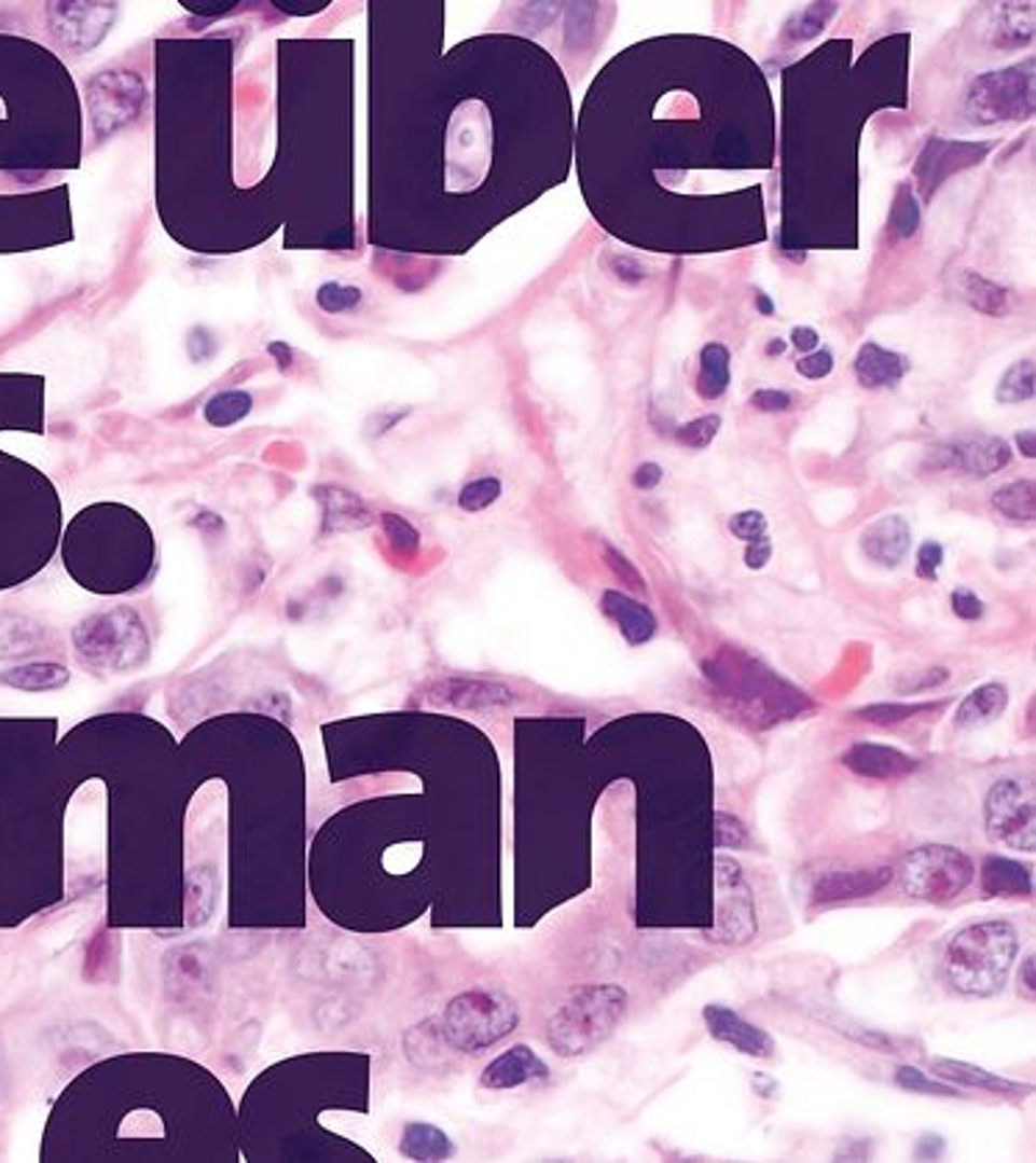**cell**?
Masks as SVG:
<instances>
[{"label":"cell","mask_w":1036,"mask_h":1163,"mask_svg":"<svg viewBox=\"0 0 1036 1163\" xmlns=\"http://www.w3.org/2000/svg\"><path fill=\"white\" fill-rule=\"evenodd\" d=\"M442 3L368 6V243L465 253L567 172L562 72L520 37L442 53Z\"/></svg>","instance_id":"6da1fadb"},{"label":"cell","mask_w":1036,"mask_h":1163,"mask_svg":"<svg viewBox=\"0 0 1036 1163\" xmlns=\"http://www.w3.org/2000/svg\"><path fill=\"white\" fill-rule=\"evenodd\" d=\"M67 567L100 595L132 592L156 562L153 530L139 511L123 503H95L72 520L65 542Z\"/></svg>","instance_id":"7a4b0ae2"},{"label":"cell","mask_w":1036,"mask_h":1163,"mask_svg":"<svg viewBox=\"0 0 1036 1163\" xmlns=\"http://www.w3.org/2000/svg\"><path fill=\"white\" fill-rule=\"evenodd\" d=\"M1020 953V936L1004 919L976 922L958 930L944 950V978L965 997H995L1006 988Z\"/></svg>","instance_id":"3957f363"},{"label":"cell","mask_w":1036,"mask_h":1163,"mask_svg":"<svg viewBox=\"0 0 1036 1163\" xmlns=\"http://www.w3.org/2000/svg\"><path fill=\"white\" fill-rule=\"evenodd\" d=\"M628 1013V992L617 983H590L548 1020L544 1039L562 1058H581L597 1050Z\"/></svg>","instance_id":"277c9868"},{"label":"cell","mask_w":1036,"mask_h":1163,"mask_svg":"<svg viewBox=\"0 0 1036 1163\" xmlns=\"http://www.w3.org/2000/svg\"><path fill=\"white\" fill-rule=\"evenodd\" d=\"M517 1002L503 992L472 988L447 1002L442 1013L445 1044L459 1052H481L503 1041L517 1027Z\"/></svg>","instance_id":"5b68a950"},{"label":"cell","mask_w":1036,"mask_h":1163,"mask_svg":"<svg viewBox=\"0 0 1036 1163\" xmlns=\"http://www.w3.org/2000/svg\"><path fill=\"white\" fill-rule=\"evenodd\" d=\"M72 645L81 661L93 667H112L118 673L139 667L148 659L144 625L132 608H114L95 614L72 631Z\"/></svg>","instance_id":"8992f818"},{"label":"cell","mask_w":1036,"mask_h":1163,"mask_svg":"<svg viewBox=\"0 0 1036 1163\" xmlns=\"http://www.w3.org/2000/svg\"><path fill=\"white\" fill-rule=\"evenodd\" d=\"M976 877V863L967 853L951 844H925L903 858L900 886L912 900L944 902L956 900Z\"/></svg>","instance_id":"52a82bcc"},{"label":"cell","mask_w":1036,"mask_h":1163,"mask_svg":"<svg viewBox=\"0 0 1036 1163\" xmlns=\"http://www.w3.org/2000/svg\"><path fill=\"white\" fill-rule=\"evenodd\" d=\"M1036 106L1034 59L978 75L967 92V117L976 125L1028 120Z\"/></svg>","instance_id":"ba28073f"},{"label":"cell","mask_w":1036,"mask_h":1163,"mask_svg":"<svg viewBox=\"0 0 1036 1163\" xmlns=\"http://www.w3.org/2000/svg\"><path fill=\"white\" fill-rule=\"evenodd\" d=\"M715 925L703 930V936L729 947L748 944L756 936V902L734 858H715Z\"/></svg>","instance_id":"9c48e42d"},{"label":"cell","mask_w":1036,"mask_h":1163,"mask_svg":"<svg viewBox=\"0 0 1036 1163\" xmlns=\"http://www.w3.org/2000/svg\"><path fill=\"white\" fill-rule=\"evenodd\" d=\"M984 819L992 842L1009 850L1034 853L1036 811L1034 800L1020 780L1004 778L992 786L986 794Z\"/></svg>","instance_id":"30bf717a"},{"label":"cell","mask_w":1036,"mask_h":1163,"mask_svg":"<svg viewBox=\"0 0 1036 1163\" xmlns=\"http://www.w3.org/2000/svg\"><path fill=\"white\" fill-rule=\"evenodd\" d=\"M995 142H953V139H928L914 167L920 195L928 200L934 192L942 186L953 172H962L967 167L984 162Z\"/></svg>","instance_id":"8fae6325"},{"label":"cell","mask_w":1036,"mask_h":1163,"mask_svg":"<svg viewBox=\"0 0 1036 1163\" xmlns=\"http://www.w3.org/2000/svg\"><path fill=\"white\" fill-rule=\"evenodd\" d=\"M167 997L176 1002H201L215 992V967L201 944L176 947L165 958Z\"/></svg>","instance_id":"7c38bea8"},{"label":"cell","mask_w":1036,"mask_h":1163,"mask_svg":"<svg viewBox=\"0 0 1036 1163\" xmlns=\"http://www.w3.org/2000/svg\"><path fill=\"white\" fill-rule=\"evenodd\" d=\"M703 1022H706L708 1036L722 1044L734 1047L742 1055L750 1058H773L775 1041L764 1027L754 1022L742 1020L740 1013L726 1006H706L703 1008Z\"/></svg>","instance_id":"4fadbf2b"},{"label":"cell","mask_w":1036,"mask_h":1163,"mask_svg":"<svg viewBox=\"0 0 1036 1163\" xmlns=\"http://www.w3.org/2000/svg\"><path fill=\"white\" fill-rule=\"evenodd\" d=\"M842 764L856 772L859 778L870 780H903L920 770V761L912 759L909 752L872 745V742H856L853 747H847L842 752Z\"/></svg>","instance_id":"5bb4252c"},{"label":"cell","mask_w":1036,"mask_h":1163,"mask_svg":"<svg viewBox=\"0 0 1036 1163\" xmlns=\"http://www.w3.org/2000/svg\"><path fill=\"white\" fill-rule=\"evenodd\" d=\"M893 867H870V870H851V872H828L814 883L812 902L814 905H833V902L861 900V897L879 895L893 883Z\"/></svg>","instance_id":"9a60e30c"},{"label":"cell","mask_w":1036,"mask_h":1163,"mask_svg":"<svg viewBox=\"0 0 1036 1163\" xmlns=\"http://www.w3.org/2000/svg\"><path fill=\"white\" fill-rule=\"evenodd\" d=\"M548 1075H551V1069L531 1047L514 1044L512 1050H506L503 1055H498L493 1064L486 1066L484 1075H481V1085L493 1089V1092H506V1089H517V1085L534 1083V1080H544Z\"/></svg>","instance_id":"2e32d148"},{"label":"cell","mask_w":1036,"mask_h":1163,"mask_svg":"<svg viewBox=\"0 0 1036 1163\" xmlns=\"http://www.w3.org/2000/svg\"><path fill=\"white\" fill-rule=\"evenodd\" d=\"M909 550H912V528L903 516H879L861 530V553L881 567H898Z\"/></svg>","instance_id":"e0dca14e"},{"label":"cell","mask_w":1036,"mask_h":1163,"mask_svg":"<svg viewBox=\"0 0 1036 1163\" xmlns=\"http://www.w3.org/2000/svg\"><path fill=\"white\" fill-rule=\"evenodd\" d=\"M600 608H604V614L620 627V634H623V639L628 641L631 648H639V645H645V641L657 636V614H653L645 603L634 600L628 592L606 589L604 595H600Z\"/></svg>","instance_id":"ac0fdd59"},{"label":"cell","mask_w":1036,"mask_h":1163,"mask_svg":"<svg viewBox=\"0 0 1036 1163\" xmlns=\"http://www.w3.org/2000/svg\"><path fill=\"white\" fill-rule=\"evenodd\" d=\"M939 453L948 456L942 461V467H956V470H965L978 477L995 475V472H1000L1004 467H1009L1011 461L1009 442L1000 437L967 439V442H958V445Z\"/></svg>","instance_id":"d6986e66"},{"label":"cell","mask_w":1036,"mask_h":1163,"mask_svg":"<svg viewBox=\"0 0 1036 1163\" xmlns=\"http://www.w3.org/2000/svg\"><path fill=\"white\" fill-rule=\"evenodd\" d=\"M912 370V361L906 359L903 354H895V350H886L879 342H865L856 354L853 361V373L865 389H886V386H898L900 380L909 375Z\"/></svg>","instance_id":"ffe728a7"},{"label":"cell","mask_w":1036,"mask_h":1163,"mask_svg":"<svg viewBox=\"0 0 1036 1163\" xmlns=\"http://www.w3.org/2000/svg\"><path fill=\"white\" fill-rule=\"evenodd\" d=\"M934 1075L944 1083L953 1085H967V1089H981V1092L990 1094H1004V1097H1028L1034 1089L1023 1083H1014V1080H1006L995 1072H986L981 1066L967 1064V1061H953V1058H937L934 1061Z\"/></svg>","instance_id":"44dd1931"},{"label":"cell","mask_w":1036,"mask_h":1163,"mask_svg":"<svg viewBox=\"0 0 1036 1163\" xmlns=\"http://www.w3.org/2000/svg\"><path fill=\"white\" fill-rule=\"evenodd\" d=\"M1009 706V689L1004 683H984V687L972 689L962 706L956 708V722L958 731H976V728H984L990 722H995L1000 714Z\"/></svg>","instance_id":"7402d4cb"},{"label":"cell","mask_w":1036,"mask_h":1163,"mask_svg":"<svg viewBox=\"0 0 1036 1163\" xmlns=\"http://www.w3.org/2000/svg\"><path fill=\"white\" fill-rule=\"evenodd\" d=\"M981 889L986 897H1031L1028 867L1006 856H986L981 863Z\"/></svg>","instance_id":"603a6c76"},{"label":"cell","mask_w":1036,"mask_h":1163,"mask_svg":"<svg viewBox=\"0 0 1036 1163\" xmlns=\"http://www.w3.org/2000/svg\"><path fill=\"white\" fill-rule=\"evenodd\" d=\"M433 697L456 708H495L509 706L512 692L498 683H475V680H447L433 689Z\"/></svg>","instance_id":"cb8c5ba5"},{"label":"cell","mask_w":1036,"mask_h":1163,"mask_svg":"<svg viewBox=\"0 0 1036 1163\" xmlns=\"http://www.w3.org/2000/svg\"><path fill=\"white\" fill-rule=\"evenodd\" d=\"M456 1152L445 1131L426 1122H412L403 1127L401 1155L412 1161H447Z\"/></svg>","instance_id":"d4e9b609"},{"label":"cell","mask_w":1036,"mask_h":1163,"mask_svg":"<svg viewBox=\"0 0 1036 1163\" xmlns=\"http://www.w3.org/2000/svg\"><path fill=\"white\" fill-rule=\"evenodd\" d=\"M731 384V350L722 342H708L701 350V373L695 389L703 400H717Z\"/></svg>","instance_id":"484cf974"},{"label":"cell","mask_w":1036,"mask_h":1163,"mask_svg":"<svg viewBox=\"0 0 1036 1163\" xmlns=\"http://www.w3.org/2000/svg\"><path fill=\"white\" fill-rule=\"evenodd\" d=\"M958 292H962V297H965L976 311L986 314V317H1006L1011 308L1009 292H1006L1000 283L972 273V269H965V273L958 275Z\"/></svg>","instance_id":"4316f807"},{"label":"cell","mask_w":1036,"mask_h":1163,"mask_svg":"<svg viewBox=\"0 0 1036 1163\" xmlns=\"http://www.w3.org/2000/svg\"><path fill=\"white\" fill-rule=\"evenodd\" d=\"M70 680V673L61 664H51V661H33V664H23V667L6 669L0 675V683L3 687L20 689V692H53V689H61Z\"/></svg>","instance_id":"83f0119b"},{"label":"cell","mask_w":1036,"mask_h":1163,"mask_svg":"<svg viewBox=\"0 0 1036 1163\" xmlns=\"http://www.w3.org/2000/svg\"><path fill=\"white\" fill-rule=\"evenodd\" d=\"M992 509L1009 523H1034L1036 486L1034 481H1011L992 491Z\"/></svg>","instance_id":"f1b7e54d"},{"label":"cell","mask_w":1036,"mask_h":1163,"mask_svg":"<svg viewBox=\"0 0 1036 1163\" xmlns=\"http://www.w3.org/2000/svg\"><path fill=\"white\" fill-rule=\"evenodd\" d=\"M1036 392V366L1034 359H1020L1009 366L997 384V400L1004 405H1017L1025 403V400L1034 398Z\"/></svg>","instance_id":"f546056e"},{"label":"cell","mask_w":1036,"mask_h":1163,"mask_svg":"<svg viewBox=\"0 0 1036 1163\" xmlns=\"http://www.w3.org/2000/svg\"><path fill=\"white\" fill-rule=\"evenodd\" d=\"M944 703H875V706H865L859 711H853V717L861 719V722H872V725H898L906 719H914L920 714H934L942 711Z\"/></svg>","instance_id":"4dcf8cb0"},{"label":"cell","mask_w":1036,"mask_h":1163,"mask_svg":"<svg viewBox=\"0 0 1036 1163\" xmlns=\"http://www.w3.org/2000/svg\"><path fill=\"white\" fill-rule=\"evenodd\" d=\"M253 409V398L243 389H234V392H220L206 403V423L215 428H231L236 426L239 419H245Z\"/></svg>","instance_id":"1f68e13d"},{"label":"cell","mask_w":1036,"mask_h":1163,"mask_svg":"<svg viewBox=\"0 0 1036 1163\" xmlns=\"http://www.w3.org/2000/svg\"><path fill=\"white\" fill-rule=\"evenodd\" d=\"M837 9H840V3H809L801 12L792 14V20L787 23V37L792 42L814 40L837 14Z\"/></svg>","instance_id":"d6a6232c"},{"label":"cell","mask_w":1036,"mask_h":1163,"mask_svg":"<svg viewBox=\"0 0 1036 1163\" xmlns=\"http://www.w3.org/2000/svg\"><path fill=\"white\" fill-rule=\"evenodd\" d=\"M889 229L900 236V239H909V236L917 234L920 229V200L914 195L912 183H900L895 190L893 209H889Z\"/></svg>","instance_id":"836d02e7"},{"label":"cell","mask_w":1036,"mask_h":1163,"mask_svg":"<svg viewBox=\"0 0 1036 1163\" xmlns=\"http://www.w3.org/2000/svg\"><path fill=\"white\" fill-rule=\"evenodd\" d=\"M597 14H600V3H570L567 9V45L570 47H586L597 37Z\"/></svg>","instance_id":"e575fe53"},{"label":"cell","mask_w":1036,"mask_h":1163,"mask_svg":"<svg viewBox=\"0 0 1036 1163\" xmlns=\"http://www.w3.org/2000/svg\"><path fill=\"white\" fill-rule=\"evenodd\" d=\"M190 895H187V911H190V925H204L215 911V881L206 870H197L190 877Z\"/></svg>","instance_id":"d590c367"},{"label":"cell","mask_w":1036,"mask_h":1163,"mask_svg":"<svg viewBox=\"0 0 1036 1163\" xmlns=\"http://www.w3.org/2000/svg\"><path fill=\"white\" fill-rule=\"evenodd\" d=\"M895 1083H898L900 1089H906V1092L928 1094V1097H956L958 1094V1089L953 1083L928 1078V1075L914 1069V1066H900L898 1072H895Z\"/></svg>","instance_id":"8d00e7d4"},{"label":"cell","mask_w":1036,"mask_h":1163,"mask_svg":"<svg viewBox=\"0 0 1036 1163\" xmlns=\"http://www.w3.org/2000/svg\"><path fill=\"white\" fill-rule=\"evenodd\" d=\"M720 428H722L720 414H706V417H697V419H692V423H687V426L678 428L676 442L678 445L689 447V451H703V447H708L712 442H715Z\"/></svg>","instance_id":"74e56055"},{"label":"cell","mask_w":1036,"mask_h":1163,"mask_svg":"<svg viewBox=\"0 0 1036 1163\" xmlns=\"http://www.w3.org/2000/svg\"><path fill=\"white\" fill-rule=\"evenodd\" d=\"M37 627L23 620L0 622V655H23L33 648Z\"/></svg>","instance_id":"f35d334b"},{"label":"cell","mask_w":1036,"mask_h":1163,"mask_svg":"<svg viewBox=\"0 0 1036 1163\" xmlns=\"http://www.w3.org/2000/svg\"><path fill=\"white\" fill-rule=\"evenodd\" d=\"M498 497H500L498 477H479V481H472V484H467L465 489H461L459 506L465 511H470V514H475V511H484L486 506H493Z\"/></svg>","instance_id":"ab89813d"},{"label":"cell","mask_w":1036,"mask_h":1163,"mask_svg":"<svg viewBox=\"0 0 1036 1163\" xmlns=\"http://www.w3.org/2000/svg\"><path fill=\"white\" fill-rule=\"evenodd\" d=\"M361 301V292L356 287H342V283H326L317 292V306L326 314H342L354 308Z\"/></svg>","instance_id":"60d3db41"},{"label":"cell","mask_w":1036,"mask_h":1163,"mask_svg":"<svg viewBox=\"0 0 1036 1163\" xmlns=\"http://www.w3.org/2000/svg\"><path fill=\"white\" fill-rule=\"evenodd\" d=\"M748 842V828L734 817V814H715V847L720 850H736Z\"/></svg>","instance_id":"b9f144b4"},{"label":"cell","mask_w":1036,"mask_h":1163,"mask_svg":"<svg viewBox=\"0 0 1036 1163\" xmlns=\"http://www.w3.org/2000/svg\"><path fill=\"white\" fill-rule=\"evenodd\" d=\"M729 530L742 542H756V539L768 537V516L756 509L740 511L729 520Z\"/></svg>","instance_id":"7bdbcfd3"},{"label":"cell","mask_w":1036,"mask_h":1163,"mask_svg":"<svg viewBox=\"0 0 1036 1163\" xmlns=\"http://www.w3.org/2000/svg\"><path fill=\"white\" fill-rule=\"evenodd\" d=\"M604 558H606V567L614 572L617 581H623V586L634 589V592H645V589H648L645 586V578L639 576V569H636L634 564L620 553V550L611 548V544H606V542H604Z\"/></svg>","instance_id":"ee69618b"},{"label":"cell","mask_w":1036,"mask_h":1163,"mask_svg":"<svg viewBox=\"0 0 1036 1163\" xmlns=\"http://www.w3.org/2000/svg\"><path fill=\"white\" fill-rule=\"evenodd\" d=\"M384 528H387L395 550H401V553H406V556L417 553V548H420V534H417V530L403 520V516L384 514Z\"/></svg>","instance_id":"f6af8a7d"},{"label":"cell","mask_w":1036,"mask_h":1163,"mask_svg":"<svg viewBox=\"0 0 1036 1163\" xmlns=\"http://www.w3.org/2000/svg\"><path fill=\"white\" fill-rule=\"evenodd\" d=\"M606 267L623 283H643L648 278V267L631 253H609L606 255Z\"/></svg>","instance_id":"bcb514c9"},{"label":"cell","mask_w":1036,"mask_h":1163,"mask_svg":"<svg viewBox=\"0 0 1036 1163\" xmlns=\"http://www.w3.org/2000/svg\"><path fill=\"white\" fill-rule=\"evenodd\" d=\"M951 606H953V614L958 617V620H965V622H976L984 617V600L972 592V589L967 586H958L953 589V595H951Z\"/></svg>","instance_id":"7dc6e473"},{"label":"cell","mask_w":1036,"mask_h":1163,"mask_svg":"<svg viewBox=\"0 0 1036 1163\" xmlns=\"http://www.w3.org/2000/svg\"><path fill=\"white\" fill-rule=\"evenodd\" d=\"M795 370H798V373H801L803 378H809V380L828 378V375H831V370H833V354H831V350H826V347H823V350L817 347V350H812V354L803 356V359L798 361V364H795Z\"/></svg>","instance_id":"c3c4849f"},{"label":"cell","mask_w":1036,"mask_h":1163,"mask_svg":"<svg viewBox=\"0 0 1036 1163\" xmlns=\"http://www.w3.org/2000/svg\"><path fill=\"white\" fill-rule=\"evenodd\" d=\"M942 562H944L942 544L923 542L917 550V578H923V581H937Z\"/></svg>","instance_id":"681fc988"},{"label":"cell","mask_w":1036,"mask_h":1163,"mask_svg":"<svg viewBox=\"0 0 1036 1163\" xmlns=\"http://www.w3.org/2000/svg\"><path fill=\"white\" fill-rule=\"evenodd\" d=\"M750 405L756 412L784 414L792 409V394L784 392V389H759V392L750 394Z\"/></svg>","instance_id":"f907efd6"},{"label":"cell","mask_w":1036,"mask_h":1163,"mask_svg":"<svg viewBox=\"0 0 1036 1163\" xmlns=\"http://www.w3.org/2000/svg\"><path fill=\"white\" fill-rule=\"evenodd\" d=\"M1031 37H1034V28L1023 26V20H1006L1000 23V28H997V37L995 42L1000 47H1020V45H1028Z\"/></svg>","instance_id":"816d5d0a"},{"label":"cell","mask_w":1036,"mask_h":1163,"mask_svg":"<svg viewBox=\"0 0 1036 1163\" xmlns=\"http://www.w3.org/2000/svg\"><path fill=\"white\" fill-rule=\"evenodd\" d=\"M920 678L917 680H909V683H895V689H898L900 694H917V692H928V689L939 687V683H944V680L951 678V673L944 667H934V669H925V673H917Z\"/></svg>","instance_id":"f5cc1de1"},{"label":"cell","mask_w":1036,"mask_h":1163,"mask_svg":"<svg viewBox=\"0 0 1036 1163\" xmlns=\"http://www.w3.org/2000/svg\"><path fill=\"white\" fill-rule=\"evenodd\" d=\"M662 477H664L662 467L653 465V461H645V465H639L634 470V475H631V484H634L639 491H650V489H657V486L662 484Z\"/></svg>","instance_id":"db71d44e"},{"label":"cell","mask_w":1036,"mask_h":1163,"mask_svg":"<svg viewBox=\"0 0 1036 1163\" xmlns=\"http://www.w3.org/2000/svg\"><path fill=\"white\" fill-rule=\"evenodd\" d=\"M770 558H773V542L768 537L748 542V548H745V567L748 569H764Z\"/></svg>","instance_id":"11a10c76"},{"label":"cell","mask_w":1036,"mask_h":1163,"mask_svg":"<svg viewBox=\"0 0 1036 1163\" xmlns=\"http://www.w3.org/2000/svg\"><path fill=\"white\" fill-rule=\"evenodd\" d=\"M851 1039H856L859 1044H867L879 1052H900L898 1044H895V1039H889V1036H884V1033H851Z\"/></svg>","instance_id":"9f6ffc18"},{"label":"cell","mask_w":1036,"mask_h":1163,"mask_svg":"<svg viewBox=\"0 0 1036 1163\" xmlns=\"http://www.w3.org/2000/svg\"><path fill=\"white\" fill-rule=\"evenodd\" d=\"M792 345L801 350V354H812V350H817L820 347V334L814 331V328L809 326H798L792 331Z\"/></svg>","instance_id":"6f0895ef"},{"label":"cell","mask_w":1036,"mask_h":1163,"mask_svg":"<svg viewBox=\"0 0 1036 1163\" xmlns=\"http://www.w3.org/2000/svg\"><path fill=\"white\" fill-rule=\"evenodd\" d=\"M273 6L278 9V12L284 14H317L322 12V9H329V0H315V3H273Z\"/></svg>","instance_id":"680465c9"},{"label":"cell","mask_w":1036,"mask_h":1163,"mask_svg":"<svg viewBox=\"0 0 1036 1163\" xmlns=\"http://www.w3.org/2000/svg\"><path fill=\"white\" fill-rule=\"evenodd\" d=\"M192 14H201V17H217V14H225L236 6L234 0L231 3H184Z\"/></svg>","instance_id":"91938a15"},{"label":"cell","mask_w":1036,"mask_h":1163,"mask_svg":"<svg viewBox=\"0 0 1036 1163\" xmlns=\"http://www.w3.org/2000/svg\"><path fill=\"white\" fill-rule=\"evenodd\" d=\"M1017 447H1020V453H1023L1025 458H1036V431L1034 428H1025V431H1020L1014 437Z\"/></svg>","instance_id":"94428289"},{"label":"cell","mask_w":1036,"mask_h":1163,"mask_svg":"<svg viewBox=\"0 0 1036 1163\" xmlns=\"http://www.w3.org/2000/svg\"><path fill=\"white\" fill-rule=\"evenodd\" d=\"M1034 967H1036L1034 955H1028V958H1025V961H1023V972H1020V983H1023V986H1025V994H1028L1031 1000H1034V994H1036Z\"/></svg>","instance_id":"6125c7cd"},{"label":"cell","mask_w":1036,"mask_h":1163,"mask_svg":"<svg viewBox=\"0 0 1036 1163\" xmlns=\"http://www.w3.org/2000/svg\"><path fill=\"white\" fill-rule=\"evenodd\" d=\"M756 308H759V311L764 314V317H773V314H775L773 301H770L768 294L761 292V289H756Z\"/></svg>","instance_id":"be15d7a7"},{"label":"cell","mask_w":1036,"mask_h":1163,"mask_svg":"<svg viewBox=\"0 0 1036 1163\" xmlns=\"http://www.w3.org/2000/svg\"><path fill=\"white\" fill-rule=\"evenodd\" d=\"M787 350V342L784 340H770L768 342V356H781Z\"/></svg>","instance_id":"e7e4bbea"}]
</instances>
